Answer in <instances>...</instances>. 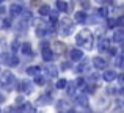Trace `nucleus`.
Instances as JSON below:
<instances>
[{
	"label": "nucleus",
	"instance_id": "obj_1",
	"mask_svg": "<svg viewBox=\"0 0 124 113\" xmlns=\"http://www.w3.org/2000/svg\"><path fill=\"white\" fill-rule=\"evenodd\" d=\"M76 44L79 47H83V49L90 50L93 47V33L90 30H82L80 33L76 35Z\"/></svg>",
	"mask_w": 124,
	"mask_h": 113
},
{
	"label": "nucleus",
	"instance_id": "obj_32",
	"mask_svg": "<svg viewBox=\"0 0 124 113\" xmlns=\"http://www.w3.org/2000/svg\"><path fill=\"white\" fill-rule=\"evenodd\" d=\"M97 5L101 6H107V5H112V0H94Z\"/></svg>",
	"mask_w": 124,
	"mask_h": 113
},
{
	"label": "nucleus",
	"instance_id": "obj_30",
	"mask_svg": "<svg viewBox=\"0 0 124 113\" xmlns=\"http://www.w3.org/2000/svg\"><path fill=\"white\" fill-rule=\"evenodd\" d=\"M76 85H77V88H85V77H79V79L76 80Z\"/></svg>",
	"mask_w": 124,
	"mask_h": 113
},
{
	"label": "nucleus",
	"instance_id": "obj_10",
	"mask_svg": "<svg viewBox=\"0 0 124 113\" xmlns=\"http://www.w3.org/2000/svg\"><path fill=\"white\" fill-rule=\"evenodd\" d=\"M69 58H71L72 61H80V60L83 58V50L77 49V47L71 49V50H69Z\"/></svg>",
	"mask_w": 124,
	"mask_h": 113
},
{
	"label": "nucleus",
	"instance_id": "obj_7",
	"mask_svg": "<svg viewBox=\"0 0 124 113\" xmlns=\"http://www.w3.org/2000/svg\"><path fill=\"white\" fill-rule=\"evenodd\" d=\"M44 72H46V77L55 79V77H58V68L55 66V64H52V63H46Z\"/></svg>",
	"mask_w": 124,
	"mask_h": 113
},
{
	"label": "nucleus",
	"instance_id": "obj_25",
	"mask_svg": "<svg viewBox=\"0 0 124 113\" xmlns=\"http://www.w3.org/2000/svg\"><path fill=\"white\" fill-rule=\"evenodd\" d=\"M35 85H39V86H42V85H46V75H36L35 77Z\"/></svg>",
	"mask_w": 124,
	"mask_h": 113
},
{
	"label": "nucleus",
	"instance_id": "obj_19",
	"mask_svg": "<svg viewBox=\"0 0 124 113\" xmlns=\"http://www.w3.org/2000/svg\"><path fill=\"white\" fill-rule=\"evenodd\" d=\"M88 68H90V63H88V60L85 58L82 63L77 66V72H79V74H83V72H86V71H88Z\"/></svg>",
	"mask_w": 124,
	"mask_h": 113
},
{
	"label": "nucleus",
	"instance_id": "obj_22",
	"mask_svg": "<svg viewBox=\"0 0 124 113\" xmlns=\"http://www.w3.org/2000/svg\"><path fill=\"white\" fill-rule=\"evenodd\" d=\"M66 86H68V80L66 79H60V80H57V83H55V88L57 90H66Z\"/></svg>",
	"mask_w": 124,
	"mask_h": 113
},
{
	"label": "nucleus",
	"instance_id": "obj_11",
	"mask_svg": "<svg viewBox=\"0 0 124 113\" xmlns=\"http://www.w3.org/2000/svg\"><path fill=\"white\" fill-rule=\"evenodd\" d=\"M22 11H24V8H22L21 3H13L11 6H9V14H11V17H16V16H21Z\"/></svg>",
	"mask_w": 124,
	"mask_h": 113
},
{
	"label": "nucleus",
	"instance_id": "obj_36",
	"mask_svg": "<svg viewBox=\"0 0 124 113\" xmlns=\"http://www.w3.org/2000/svg\"><path fill=\"white\" fill-rule=\"evenodd\" d=\"M116 93H118V90H115L113 88V86H108V88H107V94H116Z\"/></svg>",
	"mask_w": 124,
	"mask_h": 113
},
{
	"label": "nucleus",
	"instance_id": "obj_13",
	"mask_svg": "<svg viewBox=\"0 0 124 113\" xmlns=\"http://www.w3.org/2000/svg\"><path fill=\"white\" fill-rule=\"evenodd\" d=\"M116 77H118V74H116L115 69H105V72H104L102 79L105 80V82H113V80H116Z\"/></svg>",
	"mask_w": 124,
	"mask_h": 113
},
{
	"label": "nucleus",
	"instance_id": "obj_34",
	"mask_svg": "<svg viewBox=\"0 0 124 113\" xmlns=\"http://www.w3.org/2000/svg\"><path fill=\"white\" fill-rule=\"evenodd\" d=\"M116 25H119V28H123V25H124V14L116 19Z\"/></svg>",
	"mask_w": 124,
	"mask_h": 113
},
{
	"label": "nucleus",
	"instance_id": "obj_6",
	"mask_svg": "<svg viewBox=\"0 0 124 113\" xmlns=\"http://www.w3.org/2000/svg\"><path fill=\"white\" fill-rule=\"evenodd\" d=\"M52 102H54V98H52L50 93H44V94H41L39 98L36 99V105H39V107H44V105H50Z\"/></svg>",
	"mask_w": 124,
	"mask_h": 113
},
{
	"label": "nucleus",
	"instance_id": "obj_20",
	"mask_svg": "<svg viewBox=\"0 0 124 113\" xmlns=\"http://www.w3.org/2000/svg\"><path fill=\"white\" fill-rule=\"evenodd\" d=\"M76 90H77L76 80H74V82H68V86H66V93H68V94L74 96V94H76Z\"/></svg>",
	"mask_w": 124,
	"mask_h": 113
},
{
	"label": "nucleus",
	"instance_id": "obj_4",
	"mask_svg": "<svg viewBox=\"0 0 124 113\" xmlns=\"http://www.w3.org/2000/svg\"><path fill=\"white\" fill-rule=\"evenodd\" d=\"M14 83H16V77H14V74H13V72L6 71V72L0 74V85L6 86L8 90H11L9 86H11V85H14Z\"/></svg>",
	"mask_w": 124,
	"mask_h": 113
},
{
	"label": "nucleus",
	"instance_id": "obj_33",
	"mask_svg": "<svg viewBox=\"0 0 124 113\" xmlns=\"http://www.w3.org/2000/svg\"><path fill=\"white\" fill-rule=\"evenodd\" d=\"M116 27V19H108L107 21V28H115Z\"/></svg>",
	"mask_w": 124,
	"mask_h": 113
},
{
	"label": "nucleus",
	"instance_id": "obj_14",
	"mask_svg": "<svg viewBox=\"0 0 124 113\" xmlns=\"http://www.w3.org/2000/svg\"><path fill=\"white\" fill-rule=\"evenodd\" d=\"M76 104L80 105V107H88V96L85 93H80V94L76 96Z\"/></svg>",
	"mask_w": 124,
	"mask_h": 113
},
{
	"label": "nucleus",
	"instance_id": "obj_46",
	"mask_svg": "<svg viewBox=\"0 0 124 113\" xmlns=\"http://www.w3.org/2000/svg\"><path fill=\"white\" fill-rule=\"evenodd\" d=\"M123 105H124V102H123Z\"/></svg>",
	"mask_w": 124,
	"mask_h": 113
},
{
	"label": "nucleus",
	"instance_id": "obj_17",
	"mask_svg": "<svg viewBox=\"0 0 124 113\" xmlns=\"http://www.w3.org/2000/svg\"><path fill=\"white\" fill-rule=\"evenodd\" d=\"M55 6H57V11L68 13V3L64 2V0H57V2H55Z\"/></svg>",
	"mask_w": 124,
	"mask_h": 113
},
{
	"label": "nucleus",
	"instance_id": "obj_42",
	"mask_svg": "<svg viewBox=\"0 0 124 113\" xmlns=\"http://www.w3.org/2000/svg\"><path fill=\"white\" fill-rule=\"evenodd\" d=\"M118 93H121V94H124V85H123V86H121V88H119V90H118Z\"/></svg>",
	"mask_w": 124,
	"mask_h": 113
},
{
	"label": "nucleus",
	"instance_id": "obj_5",
	"mask_svg": "<svg viewBox=\"0 0 124 113\" xmlns=\"http://www.w3.org/2000/svg\"><path fill=\"white\" fill-rule=\"evenodd\" d=\"M41 57H42V60H44L46 63H50V61L55 60V53H54V50L49 47L47 43L41 44Z\"/></svg>",
	"mask_w": 124,
	"mask_h": 113
},
{
	"label": "nucleus",
	"instance_id": "obj_37",
	"mask_svg": "<svg viewBox=\"0 0 124 113\" xmlns=\"http://www.w3.org/2000/svg\"><path fill=\"white\" fill-rule=\"evenodd\" d=\"M116 80H118V82L121 83V85L124 83V71H123V72H119V74H118V77H116Z\"/></svg>",
	"mask_w": 124,
	"mask_h": 113
},
{
	"label": "nucleus",
	"instance_id": "obj_12",
	"mask_svg": "<svg viewBox=\"0 0 124 113\" xmlns=\"http://www.w3.org/2000/svg\"><path fill=\"white\" fill-rule=\"evenodd\" d=\"M110 39H107V38H101L99 41H97V49L101 50V52H108L110 49Z\"/></svg>",
	"mask_w": 124,
	"mask_h": 113
},
{
	"label": "nucleus",
	"instance_id": "obj_35",
	"mask_svg": "<svg viewBox=\"0 0 124 113\" xmlns=\"http://www.w3.org/2000/svg\"><path fill=\"white\" fill-rule=\"evenodd\" d=\"M116 50H118L116 47H110V49H108V55L110 57H116V53H118Z\"/></svg>",
	"mask_w": 124,
	"mask_h": 113
},
{
	"label": "nucleus",
	"instance_id": "obj_31",
	"mask_svg": "<svg viewBox=\"0 0 124 113\" xmlns=\"http://www.w3.org/2000/svg\"><path fill=\"white\" fill-rule=\"evenodd\" d=\"M11 17H8V19H3V28H5V30H9V28H11Z\"/></svg>",
	"mask_w": 124,
	"mask_h": 113
},
{
	"label": "nucleus",
	"instance_id": "obj_45",
	"mask_svg": "<svg viewBox=\"0 0 124 113\" xmlns=\"http://www.w3.org/2000/svg\"><path fill=\"white\" fill-rule=\"evenodd\" d=\"M0 72H2V69H0Z\"/></svg>",
	"mask_w": 124,
	"mask_h": 113
},
{
	"label": "nucleus",
	"instance_id": "obj_18",
	"mask_svg": "<svg viewBox=\"0 0 124 113\" xmlns=\"http://www.w3.org/2000/svg\"><path fill=\"white\" fill-rule=\"evenodd\" d=\"M21 52L24 53V55H31V44L30 43H22L21 44Z\"/></svg>",
	"mask_w": 124,
	"mask_h": 113
},
{
	"label": "nucleus",
	"instance_id": "obj_8",
	"mask_svg": "<svg viewBox=\"0 0 124 113\" xmlns=\"http://www.w3.org/2000/svg\"><path fill=\"white\" fill-rule=\"evenodd\" d=\"M93 68L96 71H104V69H107V61L104 60L102 57H94L93 60Z\"/></svg>",
	"mask_w": 124,
	"mask_h": 113
},
{
	"label": "nucleus",
	"instance_id": "obj_38",
	"mask_svg": "<svg viewBox=\"0 0 124 113\" xmlns=\"http://www.w3.org/2000/svg\"><path fill=\"white\" fill-rule=\"evenodd\" d=\"M80 3H82V6H83L85 9L90 8V0H80Z\"/></svg>",
	"mask_w": 124,
	"mask_h": 113
},
{
	"label": "nucleus",
	"instance_id": "obj_27",
	"mask_svg": "<svg viewBox=\"0 0 124 113\" xmlns=\"http://www.w3.org/2000/svg\"><path fill=\"white\" fill-rule=\"evenodd\" d=\"M116 66H119V68H123V69H124V50L119 53V57L116 58Z\"/></svg>",
	"mask_w": 124,
	"mask_h": 113
},
{
	"label": "nucleus",
	"instance_id": "obj_16",
	"mask_svg": "<svg viewBox=\"0 0 124 113\" xmlns=\"http://www.w3.org/2000/svg\"><path fill=\"white\" fill-rule=\"evenodd\" d=\"M74 19H76L77 24H85V22L88 21V14L85 11H77L76 14H74Z\"/></svg>",
	"mask_w": 124,
	"mask_h": 113
},
{
	"label": "nucleus",
	"instance_id": "obj_24",
	"mask_svg": "<svg viewBox=\"0 0 124 113\" xmlns=\"http://www.w3.org/2000/svg\"><path fill=\"white\" fill-rule=\"evenodd\" d=\"M54 47L57 49V52H60V53H63L64 50H66V46H64V43H60V41H55V43H54Z\"/></svg>",
	"mask_w": 124,
	"mask_h": 113
},
{
	"label": "nucleus",
	"instance_id": "obj_23",
	"mask_svg": "<svg viewBox=\"0 0 124 113\" xmlns=\"http://www.w3.org/2000/svg\"><path fill=\"white\" fill-rule=\"evenodd\" d=\"M49 19H50L52 27H54V25H57V22H58V11H50V14H49Z\"/></svg>",
	"mask_w": 124,
	"mask_h": 113
},
{
	"label": "nucleus",
	"instance_id": "obj_44",
	"mask_svg": "<svg viewBox=\"0 0 124 113\" xmlns=\"http://www.w3.org/2000/svg\"><path fill=\"white\" fill-rule=\"evenodd\" d=\"M3 2H5V0H0V5H2V3H3Z\"/></svg>",
	"mask_w": 124,
	"mask_h": 113
},
{
	"label": "nucleus",
	"instance_id": "obj_26",
	"mask_svg": "<svg viewBox=\"0 0 124 113\" xmlns=\"http://www.w3.org/2000/svg\"><path fill=\"white\" fill-rule=\"evenodd\" d=\"M17 50H21V43H19L17 39H14L11 43V53H16Z\"/></svg>",
	"mask_w": 124,
	"mask_h": 113
},
{
	"label": "nucleus",
	"instance_id": "obj_29",
	"mask_svg": "<svg viewBox=\"0 0 124 113\" xmlns=\"http://www.w3.org/2000/svg\"><path fill=\"white\" fill-rule=\"evenodd\" d=\"M25 104H27V102H25V98H24V96H17V98H16L14 105H17V107H19V105H25Z\"/></svg>",
	"mask_w": 124,
	"mask_h": 113
},
{
	"label": "nucleus",
	"instance_id": "obj_2",
	"mask_svg": "<svg viewBox=\"0 0 124 113\" xmlns=\"http://www.w3.org/2000/svg\"><path fill=\"white\" fill-rule=\"evenodd\" d=\"M58 25H60V35L61 36H69L74 31V22L69 17H63Z\"/></svg>",
	"mask_w": 124,
	"mask_h": 113
},
{
	"label": "nucleus",
	"instance_id": "obj_40",
	"mask_svg": "<svg viewBox=\"0 0 124 113\" xmlns=\"http://www.w3.org/2000/svg\"><path fill=\"white\" fill-rule=\"evenodd\" d=\"M5 13H6V8L0 5V16H2V14H5Z\"/></svg>",
	"mask_w": 124,
	"mask_h": 113
},
{
	"label": "nucleus",
	"instance_id": "obj_9",
	"mask_svg": "<svg viewBox=\"0 0 124 113\" xmlns=\"http://www.w3.org/2000/svg\"><path fill=\"white\" fill-rule=\"evenodd\" d=\"M112 41H113V43H116V44L124 43V28H116V30L113 31Z\"/></svg>",
	"mask_w": 124,
	"mask_h": 113
},
{
	"label": "nucleus",
	"instance_id": "obj_28",
	"mask_svg": "<svg viewBox=\"0 0 124 113\" xmlns=\"http://www.w3.org/2000/svg\"><path fill=\"white\" fill-rule=\"evenodd\" d=\"M96 16H99V17H108V9L107 8H101L99 11H96Z\"/></svg>",
	"mask_w": 124,
	"mask_h": 113
},
{
	"label": "nucleus",
	"instance_id": "obj_43",
	"mask_svg": "<svg viewBox=\"0 0 124 113\" xmlns=\"http://www.w3.org/2000/svg\"><path fill=\"white\" fill-rule=\"evenodd\" d=\"M3 28V19H0V30Z\"/></svg>",
	"mask_w": 124,
	"mask_h": 113
},
{
	"label": "nucleus",
	"instance_id": "obj_15",
	"mask_svg": "<svg viewBox=\"0 0 124 113\" xmlns=\"http://www.w3.org/2000/svg\"><path fill=\"white\" fill-rule=\"evenodd\" d=\"M25 72H27V75H30V77H36V75H39L41 74V66H28L27 69H25Z\"/></svg>",
	"mask_w": 124,
	"mask_h": 113
},
{
	"label": "nucleus",
	"instance_id": "obj_21",
	"mask_svg": "<svg viewBox=\"0 0 124 113\" xmlns=\"http://www.w3.org/2000/svg\"><path fill=\"white\" fill-rule=\"evenodd\" d=\"M38 13H39V16H42V17H46V16H49L50 14V6L49 5H41L39 6V9H38Z\"/></svg>",
	"mask_w": 124,
	"mask_h": 113
},
{
	"label": "nucleus",
	"instance_id": "obj_41",
	"mask_svg": "<svg viewBox=\"0 0 124 113\" xmlns=\"http://www.w3.org/2000/svg\"><path fill=\"white\" fill-rule=\"evenodd\" d=\"M3 102H5V96L0 93V104H3Z\"/></svg>",
	"mask_w": 124,
	"mask_h": 113
},
{
	"label": "nucleus",
	"instance_id": "obj_3",
	"mask_svg": "<svg viewBox=\"0 0 124 113\" xmlns=\"http://www.w3.org/2000/svg\"><path fill=\"white\" fill-rule=\"evenodd\" d=\"M14 86H16V90H17L19 93H22V94H31V93H33V86H35V85L30 82V80L24 79V80H19V82H16Z\"/></svg>",
	"mask_w": 124,
	"mask_h": 113
},
{
	"label": "nucleus",
	"instance_id": "obj_39",
	"mask_svg": "<svg viewBox=\"0 0 124 113\" xmlns=\"http://www.w3.org/2000/svg\"><path fill=\"white\" fill-rule=\"evenodd\" d=\"M69 68H71V64L68 63V61H64V63L61 64V69H69Z\"/></svg>",
	"mask_w": 124,
	"mask_h": 113
}]
</instances>
